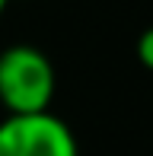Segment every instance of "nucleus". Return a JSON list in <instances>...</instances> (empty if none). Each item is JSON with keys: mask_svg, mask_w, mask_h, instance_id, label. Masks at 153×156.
I'll list each match as a JSON object with an SVG mask.
<instances>
[{"mask_svg": "<svg viewBox=\"0 0 153 156\" xmlns=\"http://www.w3.org/2000/svg\"><path fill=\"white\" fill-rule=\"evenodd\" d=\"M54 64L32 45H10L0 51V105L6 115L48 112L54 99Z\"/></svg>", "mask_w": 153, "mask_h": 156, "instance_id": "nucleus-1", "label": "nucleus"}, {"mask_svg": "<svg viewBox=\"0 0 153 156\" xmlns=\"http://www.w3.org/2000/svg\"><path fill=\"white\" fill-rule=\"evenodd\" d=\"M0 156H80L67 121L48 112L6 115L0 121Z\"/></svg>", "mask_w": 153, "mask_h": 156, "instance_id": "nucleus-2", "label": "nucleus"}, {"mask_svg": "<svg viewBox=\"0 0 153 156\" xmlns=\"http://www.w3.org/2000/svg\"><path fill=\"white\" fill-rule=\"evenodd\" d=\"M137 61H141L147 70H153V26L144 29L141 38H137Z\"/></svg>", "mask_w": 153, "mask_h": 156, "instance_id": "nucleus-3", "label": "nucleus"}, {"mask_svg": "<svg viewBox=\"0 0 153 156\" xmlns=\"http://www.w3.org/2000/svg\"><path fill=\"white\" fill-rule=\"evenodd\" d=\"M6 3H10V0H0V16H3V10H6Z\"/></svg>", "mask_w": 153, "mask_h": 156, "instance_id": "nucleus-4", "label": "nucleus"}]
</instances>
